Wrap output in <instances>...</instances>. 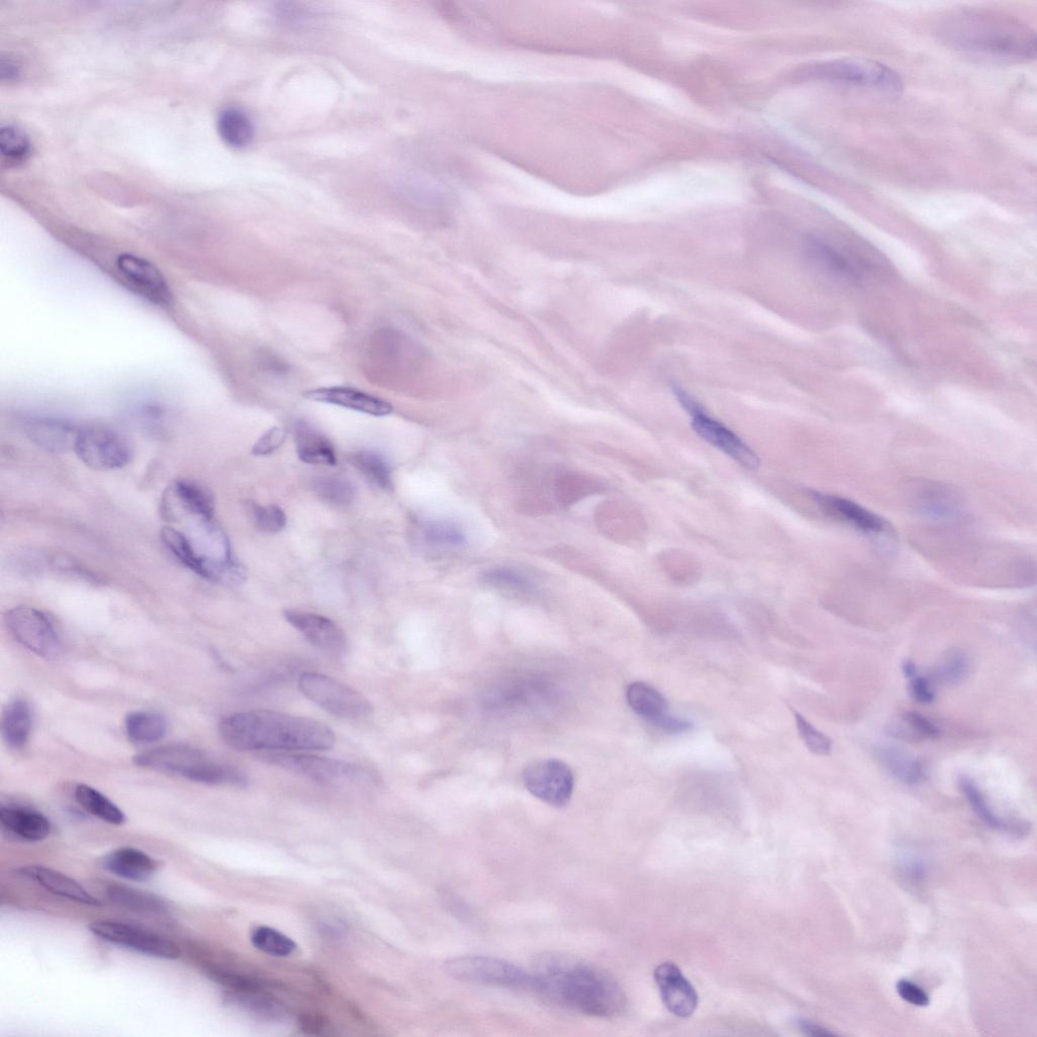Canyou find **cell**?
Here are the masks:
<instances>
[{
	"instance_id": "obj_1",
	"label": "cell",
	"mask_w": 1037,
	"mask_h": 1037,
	"mask_svg": "<svg viewBox=\"0 0 1037 1037\" xmlns=\"http://www.w3.org/2000/svg\"><path fill=\"white\" fill-rule=\"evenodd\" d=\"M531 975L532 989L558 1006L604 1018L626 1009V995L612 976L572 956L543 954Z\"/></svg>"
},
{
	"instance_id": "obj_2",
	"label": "cell",
	"mask_w": 1037,
	"mask_h": 1037,
	"mask_svg": "<svg viewBox=\"0 0 1037 1037\" xmlns=\"http://www.w3.org/2000/svg\"><path fill=\"white\" fill-rule=\"evenodd\" d=\"M936 34L950 49L982 60L1019 63L1036 56L1035 32L1000 12L955 11L941 19Z\"/></svg>"
},
{
	"instance_id": "obj_3",
	"label": "cell",
	"mask_w": 1037,
	"mask_h": 1037,
	"mask_svg": "<svg viewBox=\"0 0 1037 1037\" xmlns=\"http://www.w3.org/2000/svg\"><path fill=\"white\" fill-rule=\"evenodd\" d=\"M218 730L225 744L243 752L327 751L336 745L334 731L324 723L273 710L230 714Z\"/></svg>"
},
{
	"instance_id": "obj_4",
	"label": "cell",
	"mask_w": 1037,
	"mask_h": 1037,
	"mask_svg": "<svg viewBox=\"0 0 1037 1037\" xmlns=\"http://www.w3.org/2000/svg\"><path fill=\"white\" fill-rule=\"evenodd\" d=\"M134 763L142 768L209 785L247 786L249 779L238 768L210 757L205 751L185 744H172L137 754Z\"/></svg>"
},
{
	"instance_id": "obj_5",
	"label": "cell",
	"mask_w": 1037,
	"mask_h": 1037,
	"mask_svg": "<svg viewBox=\"0 0 1037 1037\" xmlns=\"http://www.w3.org/2000/svg\"><path fill=\"white\" fill-rule=\"evenodd\" d=\"M811 78L838 85L899 97L904 91L902 77L892 68L865 58H842L811 66Z\"/></svg>"
},
{
	"instance_id": "obj_6",
	"label": "cell",
	"mask_w": 1037,
	"mask_h": 1037,
	"mask_svg": "<svg viewBox=\"0 0 1037 1037\" xmlns=\"http://www.w3.org/2000/svg\"><path fill=\"white\" fill-rule=\"evenodd\" d=\"M298 687L311 702L341 719L361 720L370 716L374 709L361 692L324 674L303 673Z\"/></svg>"
},
{
	"instance_id": "obj_7",
	"label": "cell",
	"mask_w": 1037,
	"mask_h": 1037,
	"mask_svg": "<svg viewBox=\"0 0 1037 1037\" xmlns=\"http://www.w3.org/2000/svg\"><path fill=\"white\" fill-rule=\"evenodd\" d=\"M73 451L79 460L95 470L124 468L134 456L129 439L118 430L104 425L79 428Z\"/></svg>"
},
{
	"instance_id": "obj_8",
	"label": "cell",
	"mask_w": 1037,
	"mask_h": 1037,
	"mask_svg": "<svg viewBox=\"0 0 1037 1037\" xmlns=\"http://www.w3.org/2000/svg\"><path fill=\"white\" fill-rule=\"evenodd\" d=\"M259 757L325 785L364 782L373 778L360 765L327 757L297 752H262Z\"/></svg>"
},
{
	"instance_id": "obj_9",
	"label": "cell",
	"mask_w": 1037,
	"mask_h": 1037,
	"mask_svg": "<svg viewBox=\"0 0 1037 1037\" xmlns=\"http://www.w3.org/2000/svg\"><path fill=\"white\" fill-rule=\"evenodd\" d=\"M8 629L15 640L45 660H56L62 654V642L52 618L30 606H19L5 615Z\"/></svg>"
},
{
	"instance_id": "obj_10",
	"label": "cell",
	"mask_w": 1037,
	"mask_h": 1037,
	"mask_svg": "<svg viewBox=\"0 0 1037 1037\" xmlns=\"http://www.w3.org/2000/svg\"><path fill=\"white\" fill-rule=\"evenodd\" d=\"M448 973L459 981L508 989L532 988V975L509 962L489 956H462L447 964Z\"/></svg>"
},
{
	"instance_id": "obj_11",
	"label": "cell",
	"mask_w": 1037,
	"mask_h": 1037,
	"mask_svg": "<svg viewBox=\"0 0 1037 1037\" xmlns=\"http://www.w3.org/2000/svg\"><path fill=\"white\" fill-rule=\"evenodd\" d=\"M523 782L536 799L555 808L566 807L575 788L572 769L557 759H542L530 763L523 772Z\"/></svg>"
},
{
	"instance_id": "obj_12",
	"label": "cell",
	"mask_w": 1037,
	"mask_h": 1037,
	"mask_svg": "<svg viewBox=\"0 0 1037 1037\" xmlns=\"http://www.w3.org/2000/svg\"><path fill=\"white\" fill-rule=\"evenodd\" d=\"M90 930L97 937L112 944L161 960H178L181 951L177 944L142 928L111 920L93 922Z\"/></svg>"
},
{
	"instance_id": "obj_13",
	"label": "cell",
	"mask_w": 1037,
	"mask_h": 1037,
	"mask_svg": "<svg viewBox=\"0 0 1037 1037\" xmlns=\"http://www.w3.org/2000/svg\"><path fill=\"white\" fill-rule=\"evenodd\" d=\"M161 513L171 526L191 518H214V500L202 486L180 480L171 484L164 493Z\"/></svg>"
},
{
	"instance_id": "obj_14",
	"label": "cell",
	"mask_w": 1037,
	"mask_h": 1037,
	"mask_svg": "<svg viewBox=\"0 0 1037 1037\" xmlns=\"http://www.w3.org/2000/svg\"><path fill=\"white\" fill-rule=\"evenodd\" d=\"M117 268L130 287L150 303L169 307L174 296L163 273L149 261L132 254H122Z\"/></svg>"
},
{
	"instance_id": "obj_15",
	"label": "cell",
	"mask_w": 1037,
	"mask_h": 1037,
	"mask_svg": "<svg viewBox=\"0 0 1037 1037\" xmlns=\"http://www.w3.org/2000/svg\"><path fill=\"white\" fill-rule=\"evenodd\" d=\"M810 497L826 515L862 534L885 536L892 531L885 518L849 499L818 492Z\"/></svg>"
},
{
	"instance_id": "obj_16",
	"label": "cell",
	"mask_w": 1037,
	"mask_h": 1037,
	"mask_svg": "<svg viewBox=\"0 0 1037 1037\" xmlns=\"http://www.w3.org/2000/svg\"><path fill=\"white\" fill-rule=\"evenodd\" d=\"M284 615L286 620L305 637L311 646L335 657L347 653V636L332 619L295 610H287Z\"/></svg>"
},
{
	"instance_id": "obj_17",
	"label": "cell",
	"mask_w": 1037,
	"mask_h": 1037,
	"mask_svg": "<svg viewBox=\"0 0 1037 1037\" xmlns=\"http://www.w3.org/2000/svg\"><path fill=\"white\" fill-rule=\"evenodd\" d=\"M303 396L310 402L333 405L377 418L390 416L394 411L393 406L382 398L347 386L319 387L304 392Z\"/></svg>"
},
{
	"instance_id": "obj_18",
	"label": "cell",
	"mask_w": 1037,
	"mask_h": 1037,
	"mask_svg": "<svg viewBox=\"0 0 1037 1037\" xmlns=\"http://www.w3.org/2000/svg\"><path fill=\"white\" fill-rule=\"evenodd\" d=\"M692 428L703 440L719 448L749 470L759 467L756 453L734 432L703 412L692 416Z\"/></svg>"
},
{
	"instance_id": "obj_19",
	"label": "cell",
	"mask_w": 1037,
	"mask_h": 1037,
	"mask_svg": "<svg viewBox=\"0 0 1037 1037\" xmlns=\"http://www.w3.org/2000/svg\"><path fill=\"white\" fill-rule=\"evenodd\" d=\"M654 976L670 1012L681 1018L694 1014L698 1006L697 992L677 965L664 963L656 969Z\"/></svg>"
},
{
	"instance_id": "obj_20",
	"label": "cell",
	"mask_w": 1037,
	"mask_h": 1037,
	"mask_svg": "<svg viewBox=\"0 0 1037 1037\" xmlns=\"http://www.w3.org/2000/svg\"><path fill=\"white\" fill-rule=\"evenodd\" d=\"M914 509L926 520L937 523H954L965 516L963 501L952 490L940 485L921 487L915 496Z\"/></svg>"
},
{
	"instance_id": "obj_21",
	"label": "cell",
	"mask_w": 1037,
	"mask_h": 1037,
	"mask_svg": "<svg viewBox=\"0 0 1037 1037\" xmlns=\"http://www.w3.org/2000/svg\"><path fill=\"white\" fill-rule=\"evenodd\" d=\"M16 872L60 898L91 907L103 906V903L91 895L81 884L60 871L41 865H30L19 868Z\"/></svg>"
},
{
	"instance_id": "obj_22",
	"label": "cell",
	"mask_w": 1037,
	"mask_h": 1037,
	"mask_svg": "<svg viewBox=\"0 0 1037 1037\" xmlns=\"http://www.w3.org/2000/svg\"><path fill=\"white\" fill-rule=\"evenodd\" d=\"M28 438L52 453L73 451L78 429L71 424L53 418H29L24 422Z\"/></svg>"
},
{
	"instance_id": "obj_23",
	"label": "cell",
	"mask_w": 1037,
	"mask_h": 1037,
	"mask_svg": "<svg viewBox=\"0 0 1037 1037\" xmlns=\"http://www.w3.org/2000/svg\"><path fill=\"white\" fill-rule=\"evenodd\" d=\"M103 866L111 873L132 882H147L158 869V863L145 852L123 847L105 856Z\"/></svg>"
},
{
	"instance_id": "obj_24",
	"label": "cell",
	"mask_w": 1037,
	"mask_h": 1037,
	"mask_svg": "<svg viewBox=\"0 0 1037 1037\" xmlns=\"http://www.w3.org/2000/svg\"><path fill=\"white\" fill-rule=\"evenodd\" d=\"M874 754L877 762L897 781L916 785L923 780L925 772L921 761L906 748L885 743L877 746Z\"/></svg>"
},
{
	"instance_id": "obj_25",
	"label": "cell",
	"mask_w": 1037,
	"mask_h": 1037,
	"mask_svg": "<svg viewBox=\"0 0 1037 1037\" xmlns=\"http://www.w3.org/2000/svg\"><path fill=\"white\" fill-rule=\"evenodd\" d=\"M0 823L14 836L27 842H40L49 837L52 826L43 814L23 807L0 809Z\"/></svg>"
},
{
	"instance_id": "obj_26",
	"label": "cell",
	"mask_w": 1037,
	"mask_h": 1037,
	"mask_svg": "<svg viewBox=\"0 0 1037 1037\" xmlns=\"http://www.w3.org/2000/svg\"><path fill=\"white\" fill-rule=\"evenodd\" d=\"M296 451L299 459L308 464L334 466L336 451L331 441L305 420H298L293 427Z\"/></svg>"
},
{
	"instance_id": "obj_27",
	"label": "cell",
	"mask_w": 1037,
	"mask_h": 1037,
	"mask_svg": "<svg viewBox=\"0 0 1037 1037\" xmlns=\"http://www.w3.org/2000/svg\"><path fill=\"white\" fill-rule=\"evenodd\" d=\"M32 725L29 703L22 698L13 700L5 709L2 719V735L8 747L14 750L24 748L30 740Z\"/></svg>"
},
{
	"instance_id": "obj_28",
	"label": "cell",
	"mask_w": 1037,
	"mask_h": 1037,
	"mask_svg": "<svg viewBox=\"0 0 1037 1037\" xmlns=\"http://www.w3.org/2000/svg\"><path fill=\"white\" fill-rule=\"evenodd\" d=\"M125 729L131 743L147 745L164 739L169 731V724L162 714L134 711L127 714Z\"/></svg>"
},
{
	"instance_id": "obj_29",
	"label": "cell",
	"mask_w": 1037,
	"mask_h": 1037,
	"mask_svg": "<svg viewBox=\"0 0 1037 1037\" xmlns=\"http://www.w3.org/2000/svg\"><path fill=\"white\" fill-rule=\"evenodd\" d=\"M896 869L901 881L912 889H921L931 872L930 858L921 848L903 844L896 854Z\"/></svg>"
},
{
	"instance_id": "obj_30",
	"label": "cell",
	"mask_w": 1037,
	"mask_h": 1037,
	"mask_svg": "<svg viewBox=\"0 0 1037 1037\" xmlns=\"http://www.w3.org/2000/svg\"><path fill=\"white\" fill-rule=\"evenodd\" d=\"M601 490V484L588 474L568 472L556 478L553 494L558 504L570 507L600 493Z\"/></svg>"
},
{
	"instance_id": "obj_31",
	"label": "cell",
	"mask_w": 1037,
	"mask_h": 1037,
	"mask_svg": "<svg viewBox=\"0 0 1037 1037\" xmlns=\"http://www.w3.org/2000/svg\"><path fill=\"white\" fill-rule=\"evenodd\" d=\"M217 129L223 142L232 148H245L254 139L253 122L245 112L236 108H228L220 113Z\"/></svg>"
},
{
	"instance_id": "obj_32",
	"label": "cell",
	"mask_w": 1037,
	"mask_h": 1037,
	"mask_svg": "<svg viewBox=\"0 0 1037 1037\" xmlns=\"http://www.w3.org/2000/svg\"><path fill=\"white\" fill-rule=\"evenodd\" d=\"M959 785L975 814L989 828L1007 833L1022 832L1023 827L1020 824H1012L994 813L983 792L970 777L966 775L961 776Z\"/></svg>"
},
{
	"instance_id": "obj_33",
	"label": "cell",
	"mask_w": 1037,
	"mask_h": 1037,
	"mask_svg": "<svg viewBox=\"0 0 1037 1037\" xmlns=\"http://www.w3.org/2000/svg\"><path fill=\"white\" fill-rule=\"evenodd\" d=\"M810 257L829 273L845 279H856L859 271L856 263L833 245L813 239L808 246Z\"/></svg>"
},
{
	"instance_id": "obj_34",
	"label": "cell",
	"mask_w": 1037,
	"mask_h": 1037,
	"mask_svg": "<svg viewBox=\"0 0 1037 1037\" xmlns=\"http://www.w3.org/2000/svg\"><path fill=\"white\" fill-rule=\"evenodd\" d=\"M75 800L87 812L111 825L120 826L126 821L125 814L99 790L87 784H78L74 789Z\"/></svg>"
},
{
	"instance_id": "obj_35",
	"label": "cell",
	"mask_w": 1037,
	"mask_h": 1037,
	"mask_svg": "<svg viewBox=\"0 0 1037 1037\" xmlns=\"http://www.w3.org/2000/svg\"><path fill=\"white\" fill-rule=\"evenodd\" d=\"M629 707L650 723L666 713V698L654 687L644 682H634L626 692Z\"/></svg>"
},
{
	"instance_id": "obj_36",
	"label": "cell",
	"mask_w": 1037,
	"mask_h": 1037,
	"mask_svg": "<svg viewBox=\"0 0 1037 1037\" xmlns=\"http://www.w3.org/2000/svg\"><path fill=\"white\" fill-rule=\"evenodd\" d=\"M420 541L430 548H454L466 542L463 529L455 522L434 520L418 527Z\"/></svg>"
},
{
	"instance_id": "obj_37",
	"label": "cell",
	"mask_w": 1037,
	"mask_h": 1037,
	"mask_svg": "<svg viewBox=\"0 0 1037 1037\" xmlns=\"http://www.w3.org/2000/svg\"><path fill=\"white\" fill-rule=\"evenodd\" d=\"M108 897L116 905L135 912L163 914L168 910V906L163 899L124 886L110 887L108 889Z\"/></svg>"
},
{
	"instance_id": "obj_38",
	"label": "cell",
	"mask_w": 1037,
	"mask_h": 1037,
	"mask_svg": "<svg viewBox=\"0 0 1037 1037\" xmlns=\"http://www.w3.org/2000/svg\"><path fill=\"white\" fill-rule=\"evenodd\" d=\"M350 463L378 488H392L391 468L382 455L373 451H359L350 457Z\"/></svg>"
},
{
	"instance_id": "obj_39",
	"label": "cell",
	"mask_w": 1037,
	"mask_h": 1037,
	"mask_svg": "<svg viewBox=\"0 0 1037 1037\" xmlns=\"http://www.w3.org/2000/svg\"><path fill=\"white\" fill-rule=\"evenodd\" d=\"M313 490L323 501L345 507L352 504L356 497V489L345 477H319L313 483Z\"/></svg>"
},
{
	"instance_id": "obj_40",
	"label": "cell",
	"mask_w": 1037,
	"mask_h": 1037,
	"mask_svg": "<svg viewBox=\"0 0 1037 1037\" xmlns=\"http://www.w3.org/2000/svg\"><path fill=\"white\" fill-rule=\"evenodd\" d=\"M0 152L8 163H22L31 153L28 136L15 126H4L0 130Z\"/></svg>"
},
{
	"instance_id": "obj_41",
	"label": "cell",
	"mask_w": 1037,
	"mask_h": 1037,
	"mask_svg": "<svg viewBox=\"0 0 1037 1037\" xmlns=\"http://www.w3.org/2000/svg\"><path fill=\"white\" fill-rule=\"evenodd\" d=\"M251 939L257 949L272 956L285 957L296 949L292 939L269 927L256 928Z\"/></svg>"
},
{
	"instance_id": "obj_42",
	"label": "cell",
	"mask_w": 1037,
	"mask_h": 1037,
	"mask_svg": "<svg viewBox=\"0 0 1037 1037\" xmlns=\"http://www.w3.org/2000/svg\"><path fill=\"white\" fill-rule=\"evenodd\" d=\"M484 582L490 587L517 593H529L535 588L529 578L507 568H499L487 572L484 575Z\"/></svg>"
},
{
	"instance_id": "obj_43",
	"label": "cell",
	"mask_w": 1037,
	"mask_h": 1037,
	"mask_svg": "<svg viewBox=\"0 0 1037 1037\" xmlns=\"http://www.w3.org/2000/svg\"><path fill=\"white\" fill-rule=\"evenodd\" d=\"M970 663L961 652L948 654L944 662L935 670L934 674L938 681L946 685L961 683L969 674Z\"/></svg>"
},
{
	"instance_id": "obj_44",
	"label": "cell",
	"mask_w": 1037,
	"mask_h": 1037,
	"mask_svg": "<svg viewBox=\"0 0 1037 1037\" xmlns=\"http://www.w3.org/2000/svg\"><path fill=\"white\" fill-rule=\"evenodd\" d=\"M249 509L257 528L263 532L278 533L287 524L286 515L278 506H260L252 503Z\"/></svg>"
},
{
	"instance_id": "obj_45",
	"label": "cell",
	"mask_w": 1037,
	"mask_h": 1037,
	"mask_svg": "<svg viewBox=\"0 0 1037 1037\" xmlns=\"http://www.w3.org/2000/svg\"><path fill=\"white\" fill-rule=\"evenodd\" d=\"M797 731L807 748L814 754L828 756L832 751V741L823 733L813 727L805 717L794 712Z\"/></svg>"
},
{
	"instance_id": "obj_46",
	"label": "cell",
	"mask_w": 1037,
	"mask_h": 1037,
	"mask_svg": "<svg viewBox=\"0 0 1037 1037\" xmlns=\"http://www.w3.org/2000/svg\"><path fill=\"white\" fill-rule=\"evenodd\" d=\"M905 727L909 729L910 736L917 740H935L940 737V730L924 715L908 711L901 716Z\"/></svg>"
},
{
	"instance_id": "obj_47",
	"label": "cell",
	"mask_w": 1037,
	"mask_h": 1037,
	"mask_svg": "<svg viewBox=\"0 0 1037 1037\" xmlns=\"http://www.w3.org/2000/svg\"><path fill=\"white\" fill-rule=\"evenodd\" d=\"M286 437L287 432L283 427H274L255 443L252 453L255 456L271 455L284 444Z\"/></svg>"
},
{
	"instance_id": "obj_48",
	"label": "cell",
	"mask_w": 1037,
	"mask_h": 1037,
	"mask_svg": "<svg viewBox=\"0 0 1037 1037\" xmlns=\"http://www.w3.org/2000/svg\"><path fill=\"white\" fill-rule=\"evenodd\" d=\"M896 989L898 995L911 1005L927 1007L930 1004V998L926 991L910 980H899Z\"/></svg>"
},
{
	"instance_id": "obj_49",
	"label": "cell",
	"mask_w": 1037,
	"mask_h": 1037,
	"mask_svg": "<svg viewBox=\"0 0 1037 1037\" xmlns=\"http://www.w3.org/2000/svg\"><path fill=\"white\" fill-rule=\"evenodd\" d=\"M910 693L916 701L923 704H930L935 700L929 681L918 675L911 679Z\"/></svg>"
},
{
	"instance_id": "obj_50",
	"label": "cell",
	"mask_w": 1037,
	"mask_h": 1037,
	"mask_svg": "<svg viewBox=\"0 0 1037 1037\" xmlns=\"http://www.w3.org/2000/svg\"><path fill=\"white\" fill-rule=\"evenodd\" d=\"M651 724L673 734L688 732L692 729V724L688 721L677 719V717L670 716L667 713L658 717V719L653 721Z\"/></svg>"
},
{
	"instance_id": "obj_51",
	"label": "cell",
	"mask_w": 1037,
	"mask_h": 1037,
	"mask_svg": "<svg viewBox=\"0 0 1037 1037\" xmlns=\"http://www.w3.org/2000/svg\"><path fill=\"white\" fill-rule=\"evenodd\" d=\"M795 1024L797 1028L809 1036L822 1037L836 1035V1033L831 1029L807 1018L796 1019Z\"/></svg>"
},
{
	"instance_id": "obj_52",
	"label": "cell",
	"mask_w": 1037,
	"mask_h": 1037,
	"mask_svg": "<svg viewBox=\"0 0 1037 1037\" xmlns=\"http://www.w3.org/2000/svg\"><path fill=\"white\" fill-rule=\"evenodd\" d=\"M674 393L678 398L679 403L691 416L703 412L700 406L694 400H692V397L689 394H687L683 389L675 387Z\"/></svg>"
},
{
	"instance_id": "obj_53",
	"label": "cell",
	"mask_w": 1037,
	"mask_h": 1037,
	"mask_svg": "<svg viewBox=\"0 0 1037 1037\" xmlns=\"http://www.w3.org/2000/svg\"><path fill=\"white\" fill-rule=\"evenodd\" d=\"M19 72L20 71L16 63H14L11 60H2V69H0V73H2L3 79H8V81H11V79H14L19 75Z\"/></svg>"
},
{
	"instance_id": "obj_54",
	"label": "cell",
	"mask_w": 1037,
	"mask_h": 1037,
	"mask_svg": "<svg viewBox=\"0 0 1037 1037\" xmlns=\"http://www.w3.org/2000/svg\"><path fill=\"white\" fill-rule=\"evenodd\" d=\"M903 672L907 678L912 679L917 676V667L912 661H905L903 663Z\"/></svg>"
}]
</instances>
